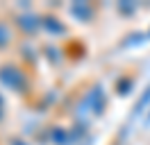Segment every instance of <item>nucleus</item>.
I'll return each instance as SVG.
<instances>
[]
</instances>
